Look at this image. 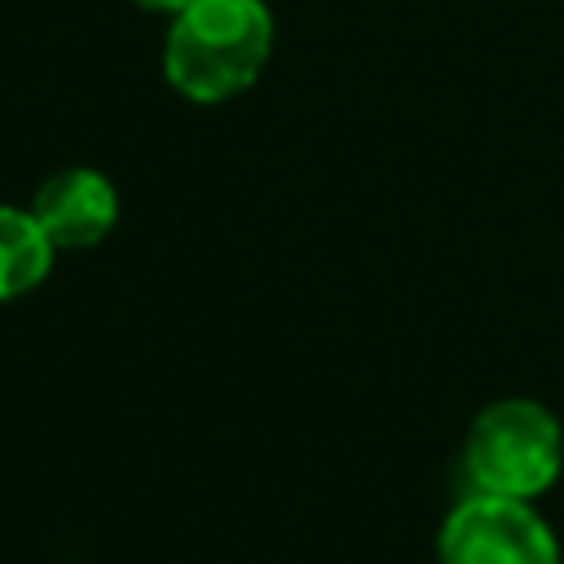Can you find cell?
Segmentation results:
<instances>
[{
    "mask_svg": "<svg viewBox=\"0 0 564 564\" xmlns=\"http://www.w3.org/2000/svg\"><path fill=\"white\" fill-rule=\"evenodd\" d=\"M273 57V13L264 0H189L167 18L163 75L176 97L220 106L247 93Z\"/></svg>",
    "mask_w": 564,
    "mask_h": 564,
    "instance_id": "obj_1",
    "label": "cell"
},
{
    "mask_svg": "<svg viewBox=\"0 0 564 564\" xmlns=\"http://www.w3.org/2000/svg\"><path fill=\"white\" fill-rule=\"evenodd\" d=\"M564 471V427L529 397L489 401L463 441V476L471 494L533 502Z\"/></svg>",
    "mask_w": 564,
    "mask_h": 564,
    "instance_id": "obj_2",
    "label": "cell"
},
{
    "mask_svg": "<svg viewBox=\"0 0 564 564\" xmlns=\"http://www.w3.org/2000/svg\"><path fill=\"white\" fill-rule=\"evenodd\" d=\"M441 564H560L555 529L533 502L471 494L445 516L436 533Z\"/></svg>",
    "mask_w": 564,
    "mask_h": 564,
    "instance_id": "obj_3",
    "label": "cell"
},
{
    "mask_svg": "<svg viewBox=\"0 0 564 564\" xmlns=\"http://www.w3.org/2000/svg\"><path fill=\"white\" fill-rule=\"evenodd\" d=\"M31 216L53 242V251H84L115 234L119 189L97 167H62L48 181H40Z\"/></svg>",
    "mask_w": 564,
    "mask_h": 564,
    "instance_id": "obj_4",
    "label": "cell"
},
{
    "mask_svg": "<svg viewBox=\"0 0 564 564\" xmlns=\"http://www.w3.org/2000/svg\"><path fill=\"white\" fill-rule=\"evenodd\" d=\"M53 242L35 225L31 207L0 203V304L31 295L53 269Z\"/></svg>",
    "mask_w": 564,
    "mask_h": 564,
    "instance_id": "obj_5",
    "label": "cell"
},
{
    "mask_svg": "<svg viewBox=\"0 0 564 564\" xmlns=\"http://www.w3.org/2000/svg\"><path fill=\"white\" fill-rule=\"evenodd\" d=\"M137 9H145V13H163V18H176L189 0H132Z\"/></svg>",
    "mask_w": 564,
    "mask_h": 564,
    "instance_id": "obj_6",
    "label": "cell"
}]
</instances>
